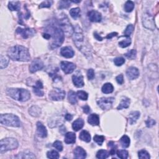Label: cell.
Masks as SVG:
<instances>
[{"instance_id":"cell-1","label":"cell","mask_w":159,"mask_h":159,"mask_svg":"<svg viewBox=\"0 0 159 159\" xmlns=\"http://www.w3.org/2000/svg\"><path fill=\"white\" fill-rule=\"evenodd\" d=\"M8 56L12 60L28 62L31 59L29 50L22 45H15L9 49Z\"/></svg>"},{"instance_id":"cell-2","label":"cell","mask_w":159,"mask_h":159,"mask_svg":"<svg viewBox=\"0 0 159 159\" xmlns=\"http://www.w3.org/2000/svg\"><path fill=\"white\" fill-rule=\"evenodd\" d=\"M49 32H47L51 34L52 37V41L51 44V49L57 48L62 45L64 40V33L62 29L56 26H51L49 27Z\"/></svg>"},{"instance_id":"cell-3","label":"cell","mask_w":159,"mask_h":159,"mask_svg":"<svg viewBox=\"0 0 159 159\" xmlns=\"http://www.w3.org/2000/svg\"><path fill=\"white\" fill-rule=\"evenodd\" d=\"M6 93L12 98L19 101H27L31 98L30 92L26 89L8 88Z\"/></svg>"},{"instance_id":"cell-4","label":"cell","mask_w":159,"mask_h":159,"mask_svg":"<svg viewBox=\"0 0 159 159\" xmlns=\"http://www.w3.org/2000/svg\"><path fill=\"white\" fill-rule=\"evenodd\" d=\"M0 123L7 126L18 127L21 126V121L18 116L11 114H1L0 116Z\"/></svg>"},{"instance_id":"cell-5","label":"cell","mask_w":159,"mask_h":159,"mask_svg":"<svg viewBox=\"0 0 159 159\" xmlns=\"http://www.w3.org/2000/svg\"><path fill=\"white\" fill-rule=\"evenodd\" d=\"M73 40L77 47L79 50H80L83 53L85 54L86 52V55H87V52L90 53V51L87 50L86 46H85L84 37H83L81 29L80 27H78V29H76V30L75 31V33L73 34Z\"/></svg>"},{"instance_id":"cell-6","label":"cell","mask_w":159,"mask_h":159,"mask_svg":"<svg viewBox=\"0 0 159 159\" xmlns=\"http://www.w3.org/2000/svg\"><path fill=\"white\" fill-rule=\"evenodd\" d=\"M18 142L14 138H6L0 142V152L3 154L18 147Z\"/></svg>"},{"instance_id":"cell-7","label":"cell","mask_w":159,"mask_h":159,"mask_svg":"<svg viewBox=\"0 0 159 159\" xmlns=\"http://www.w3.org/2000/svg\"><path fill=\"white\" fill-rule=\"evenodd\" d=\"M58 21H59L60 28L63 31V32H64V34H65L68 36L72 35L74 29L72 25L70 24V22L69 21L68 18L66 17V16L65 15L64 17H63Z\"/></svg>"},{"instance_id":"cell-8","label":"cell","mask_w":159,"mask_h":159,"mask_svg":"<svg viewBox=\"0 0 159 159\" xmlns=\"http://www.w3.org/2000/svg\"><path fill=\"white\" fill-rule=\"evenodd\" d=\"M114 101V98L112 97L110 98H101L97 101L98 106L103 110H108L111 108L112 104Z\"/></svg>"},{"instance_id":"cell-9","label":"cell","mask_w":159,"mask_h":159,"mask_svg":"<svg viewBox=\"0 0 159 159\" xmlns=\"http://www.w3.org/2000/svg\"><path fill=\"white\" fill-rule=\"evenodd\" d=\"M65 97V92L59 88H54L49 93V97L53 101H61Z\"/></svg>"},{"instance_id":"cell-10","label":"cell","mask_w":159,"mask_h":159,"mask_svg":"<svg viewBox=\"0 0 159 159\" xmlns=\"http://www.w3.org/2000/svg\"><path fill=\"white\" fill-rule=\"evenodd\" d=\"M142 24L144 27L150 30L154 31L155 29L154 19L152 16L148 13H145L142 16Z\"/></svg>"},{"instance_id":"cell-11","label":"cell","mask_w":159,"mask_h":159,"mask_svg":"<svg viewBox=\"0 0 159 159\" xmlns=\"http://www.w3.org/2000/svg\"><path fill=\"white\" fill-rule=\"evenodd\" d=\"M16 32L21 36L24 39H27L29 37L34 36L36 33L34 29H22L20 27H18L16 29Z\"/></svg>"},{"instance_id":"cell-12","label":"cell","mask_w":159,"mask_h":159,"mask_svg":"<svg viewBox=\"0 0 159 159\" xmlns=\"http://www.w3.org/2000/svg\"><path fill=\"white\" fill-rule=\"evenodd\" d=\"M44 68V64L41 60L36 58L34 59L31 63L29 66V71L31 73H35L37 71L40 70Z\"/></svg>"},{"instance_id":"cell-13","label":"cell","mask_w":159,"mask_h":159,"mask_svg":"<svg viewBox=\"0 0 159 159\" xmlns=\"http://www.w3.org/2000/svg\"><path fill=\"white\" fill-rule=\"evenodd\" d=\"M61 69L64 71L65 73L69 74L72 73L76 68V65L72 62L64 61L61 62Z\"/></svg>"},{"instance_id":"cell-14","label":"cell","mask_w":159,"mask_h":159,"mask_svg":"<svg viewBox=\"0 0 159 159\" xmlns=\"http://www.w3.org/2000/svg\"><path fill=\"white\" fill-rule=\"evenodd\" d=\"M72 80L74 85L77 88H82L85 85L84 82H83V77L80 72H77L76 74L73 75Z\"/></svg>"},{"instance_id":"cell-15","label":"cell","mask_w":159,"mask_h":159,"mask_svg":"<svg viewBox=\"0 0 159 159\" xmlns=\"http://www.w3.org/2000/svg\"><path fill=\"white\" fill-rule=\"evenodd\" d=\"M126 75L127 78L131 80H133L137 78L139 76V71L137 68L134 67V66H131L129 67L126 72Z\"/></svg>"},{"instance_id":"cell-16","label":"cell","mask_w":159,"mask_h":159,"mask_svg":"<svg viewBox=\"0 0 159 159\" xmlns=\"http://www.w3.org/2000/svg\"><path fill=\"white\" fill-rule=\"evenodd\" d=\"M88 16L89 19L91 22H95V23L100 22L102 18L101 13H99V12L95 10H92L88 12Z\"/></svg>"},{"instance_id":"cell-17","label":"cell","mask_w":159,"mask_h":159,"mask_svg":"<svg viewBox=\"0 0 159 159\" xmlns=\"http://www.w3.org/2000/svg\"><path fill=\"white\" fill-rule=\"evenodd\" d=\"M60 53L63 57L67 58H72L75 55V52L73 49L71 47H69V46L63 47L60 51Z\"/></svg>"},{"instance_id":"cell-18","label":"cell","mask_w":159,"mask_h":159,"mask_svg":"<svg viewBox=\"0 0 159 159\" xmlns=\"http://www.w3.org/2000/svg\"><path fill=\"white\" fill-rule=\"evenodd\" d=\"M37 132L38 136L42 138H45L47 136V129L40 122H37Z\"/></svg>"},{"instance_id":"cell-19","label":"cell","mask_w":159,"mask_h":159,"mask_svg":"<svg viewBox=\"0 0 159 159\" xmlns=\"http://www.w3.org/2000/svg\"><path fill=\"white\" fill-rule=\"evenodd\" d=\"M43 89V85L40 81H37L36 83L35 86L33 87V92L38 97H43L44 96V91Z\"/></svg>"},{"instance_id":"cell-20","label":"cell","mask_w":159,"mask_h":159,"mask_svg":"<svg viewBox=\"0 0 159 159\" xmlns=\"http://www.w3.org/2000/svg\"><path fill=\"white\" fill-rule=\"evenodd\" d=\"M75 158L83 159L86 157V153L85 150L80 147H77L74 150Z\"/></svg>"},{"instance_id":"cell-21","label":"cell","mask_w":159,"mask_h":159,"mask_svg":"<svg viewBox=\"0 0 159 159\" xmlns=\"http://www.w3.org/2000/svg\"><path fill=\"white\" fill-rule=\"evenodd\" d=\"M75 141H76V135L75 133L70 132L66 134L65 136V142L66 144H74Z\"/></svg>"},{"instance_id":"cell-22","label":"cell","mask_w":159,"mask_h":159,"mask_svg":"<svg viewBox=\"0 0 159 159\" xmlns=\"http://www.w3.org/2000/svg\"><path fill=\"white\" fill-rule=\"evenodd\" d=\"M88 122L92 125H98L99 124V118L97 114H91L88 116Z\"/></svg>"},{"instance_id":"cell-23","label":"cell","mask_w":159,"mask_h":159,"mask_svg":"<svg viewBox=\"0 0 159 159\" xmlns=\"http://www.w3.org/2000/svg\"><path fill=\"white\" fill-rule=\"evenodd\" d=\"M83 125H84V121L81 118H79L74 121L72 124V128L74 131H78L83 128Z\"/></svg>"},{"instance_id":"cell-24","label":"cell","mask_w":159,"mask_h":159,"mask_svg":"<svg viewBox=\"0 0 159 159\" xmlns=\"http://www.w3.org/2000/svg\"><path fill=\"white\" fill-rule=\"evenodd\" d=\"M140 117V112L139 111H133L129 114V123L130 124H134L136 123L137 119Z\"/></svg>"},{"instance_id":"cell-25","label":"cell","mask_w":159,"mask_h":159,"mask_svg":"<svg viewBox=\"0 0 159 159\" xmlns=\"http://www.w3.org/2000/svg\"><path fill=\"white\" fill-rule=\"evenodd\" d=\"M29 112L33 117H39L41 114V110L37 106H33L29 109Z\"/></svg>"},{"instance_id":"cell-26","label":"cell","mask_w":159,"mask_h":159,"mask_svg":"<svg viewBox=\"0 0 159 159\" xmlns=\"http://www.w3.org/2000/svg\"><path fill=\"white\" fill-rule=\"evenodd\" d=\"M130 142H131L130 139H129V137L126 135L123 136L120 139L121 145L123 148L129 147V145H130Z\"/></svg>"},{"instance_id":"cell-27","label":"cell","mask_w":159,"mask_h":159,"mask_svg":"<svg viewBox=\"0 0 159 159\" xmlns=\"http://www.w3.org/2000/svg\"><path fill=\"white\" fill-rule=\"evenodd\" d=\"M101 90L103 91V93L105 94L111 93L114 90V87L111 83H105V84L103 86Z\"/></svg>"},{"instance_id":"cell-28","label":"cell","mask_w":159,"mask_h":159,"mask_svg":"<svg viewBox=\"0 0 159 159\" xmlns=\"http://www.w3.org/2000/svg\"><path fill=\"white\" fill-rule=\"evenodd\" d=\"M79 138L82 140L85 141L86 142H90L91 140V136L90 133L86 131H83L80 134Z\"/></svg>"},{"instance_id":"cell-29","label":"cell","mask_w":159,"mask_h":159,"mask_svg":"<svg viewBox=\"0 0 159 159\" xmlns=\"http://www.w3.org/2000/svg\"><path fill=\"white\" fill-rule=\"evenodd\" d=\"M129 104H130V99L129 98L124 97L123 98L122 101H121V103L119 104V105L117 108L118 110H122L123 108H127L129 106Z\"/></svg>"},{"instance_id":"cell-30","label":"cell","mask_w":159,"mask_h":159,"mask_svg":"<svg viewBox=\"0 0 159 159\" xmlns=\"http://www.w3.org/2000/svg\"><path fill=\"white\" fill-rule=\"evenodd\" d=\"M77 94L72 90H70L69 92L68 95V99L69 102L72 104H75L77 103Z\"/></svg>"},{"instance_id":"cell-31","label":"cell","mask_w":159,"mask_h":159,"mask_svg":"<svg viewBox=\"0 0 159 159\" xmlns=\"http://www.w3.org/2000/svg\"><path fill=\"white\" fill-rule=\"evenodd\" d=\"M8 8L11 11H19L21 8V4L19 1H10L8 4Z\"/></svg>"},{"instance_id":"cell-32","label":"cell","mask_w":159,"mask_h":159,"mask_svg":"<svg viewBox=\"0 0 159 159\" xmlns=\"http://www.w3.org/2000/svg\"><path fill=\"white\" fill-rule=\"evenodd\" d=\"M70 16L74 19H77L80 16V9L79 8H75L70 11Z\"/></svg>"},{"instance_id":"cell-33","label":"cell","mask_w":159,"mask_h":159,"mask_svg":"<svg viewBox=\"0 0 159 159\" xmlns=\"http://www.w3.org/2000/svg\"><path fill=\"white\" fill-rule=\"evenodd\" d=\"M131 44V39L130 37L125 36V39L119 42V45L122 48H125L128 47L129 45H130Z\"/></svg>"},{"instance_id":"cell-34","label":"cell","mask_w":159,"mask_h":159,"mask_svg":"<svg viewBox=\"0 0 159 159\" xmlns=\"http://www.w3.org/2000/svg\"><path fill=\"white\" fill-rule=\"evenodd\" d=\"M16 157L21 158H36V156L31 152H21L19 153L18 156Z\"/></svg>"},{"instance_id":"cell-35","label":"cell","mask_w":159,"mask_h":159,"mask_svg":"<svg viewBox=\"0 0 159 159\" xmlns=\"http://www.w3.org/2000/svg\"><path fill=\"white\" fill-rule=\"evenodd\" d=\"M109 156H110V153L106 150H99L97 154V157L98 158L104 159L108 158Z\"/></svg>"},{"instance_id":"cell-36","label":"cell","mask_w":159,"mask_h":159,"mask_svg":"<svg viewBox=\"0 0 159 159\" xmlns=\"http://www.w3.org/2000/svg\"><path fill=\"white\" fill-rule=\"evenodd\" d=\"M134 8V3L131 1H127L124 5V10L127 12H131Z\"/></svg>"},{"instance_id":"cell-37","label":"cell","mask_w":159,"mask_h":159,"mask_svg":"<svg viewBox=\"0 0 159 159\" xmlns=\"http://www.w3.org/2000/svg\"><path fill=\"white\" fill-rule=\"evenodd\" d=\"M0 60H1V64H0V69H1L6 68L9 64V60L6 57L2 55L0 56Z\"/></svg>"},{"instance_id":"cell-38","label":"cell","mask_w":159,"mask_h":159,"mask_svg":"<svg viewBox=\"0 0 159 159\" xmlns=\"http://www.w3.org/2000/svg\"><path fill=\"white\" fill-rule=\"evenodd\" d=\"M77 95L78 96V97L83 100V101H86V100L88 99V95L86 93V92L84 91H78L77 93Z\"/></svg>"},{"instance_id":"cell-39","label":"cell","mask_w":159,"mask_h":159,"mask_svg":"<svg viewBox=\"0 0 159 159\" xmlns=\"http://www.w3.org/2000/svg\"><path fill=\"white\" fill-rule=\"evenodd\" d=\"M136 54H137V52L136 50L132 49V50H131V51H128L126 53H125V56L127 58H129V59L133 60L136 58Z\"/></svg>"},{"instance_id":"cell-40","label":"cell","mask_w":159,"mask_h":159,"mask_svg":"<svg viewBox=\"0 0 159 159\" xmlns=\"http://www.w3.org/2000/svg\"><path fill=\"white\" fill-rule=\"evenodd\" d=\"M108 146L111 148V150L110 154H111V156H113L116 152V149H117V146L115 144V142L113 141H110L108 143Z\"/></svg>"},{"instance_id":"cell-41","label":"cell","mask_w":159,"mask_h":159,"mask_svg":"<svg viewBox=\"0 0 159 159\" xmlns=\"http://www.w3.org/2000/svg\"><path fill=\"white\" fill-rule=\"evenodd\" d=\"M117 155L118 157L120 158L125 159L128 157V152L125 150H121L117 151Z\"/></svg>"},{"instance_id":"cell-42","label":"cell","mask_w":159,"mask_h":159,"mask_svg":"<svg viewBox=\"0 0 159 159\" xmlns=\"http://www.w3.org/2000/svg\"><path fill=\"white\" fill-rule=\"evenodd\" d=\"M134 29V27L132 24L128 25L124 31V36H127V37H129V36H130L133 32Z\"/></svg>"},{"instance_id":"cell-43","label":"cell","mask_w":159,"mask_h":159,"mask_svg":"<svg viewBox=\"0 0 159 159\" xmlns=\"http://www.w3.org/2000/svg\"><path fill=\"white\" fill-rule=\"evenodd\" d=\"M138 156L140 158H146L149 159L150 158V155L145 150H141L138 153Z\"/></svg>"},{"instance_id":"cell-44","label":"cell","mask_w":159,"mask_h":159,"mask_svg":"<svg viewBox=\"0 0 159 159\" xmlns=\"http://www.w3.org/2000/svg\"><path fill=\"white\" fill-rule=\"evenodd\" d=\"M47 156L49 158H59V154L56 150H52L47 153Z\"/></svg>"},{"instance_id":"cell-45","label":"cell","mask_w":159,"mask_h":159,"mask_svg":"<svg viewBox=\"0 0 159 159\" xmlns=\"http://www.w3.org/2000/svg\"><path fill=\"white\" fill-rule=\"evenodd\" d=\"M94 141L97 142L98 145H101L103 143V142L104 141V137L103 136L96 135L94 137Z\"/></svg>"},{"instance_id":"cell-46","label":"cell","mask_w":159,"mask_h":159,"mask_svg":"<svg viewBox=\"0 0 159 159\" xmlns=\"http://www.w3.org/2000/svg\"><path fill=\"white\" fill-rule=\"evenodd\" d=\"M114 62L116 66H121L125 63V59L123 57H117L114 60Z\"/></svg>"},{"instance_id":"cell-47","label":"cell","mask_w":159,"mask_h":159,"mask_svg":"<svg viewBox=\"0 0 159 159\" xmlns=\"http://www.w3.org/2000/svg\"><path fill=\"white\" fill-rule=\"evenodd\" d=\"M70 2L69 1H61L59 3V8L60 9H64L67 8L70 6Z\"/></svg>"},{"instance_id":"cell-48","label":"cell","mask_w":159,"mask_h":159,"mask_svg":"<svg viewBox=\"0 0 159 159\" xmlns=\"http://www.w3.org/2000/svg\"><path fill=\"white\" fill-rule=\"evenodd\" d=\"M53 147H55L57 150H58V151L60 152L62 151L63 145H62V143L60 141H58V140L56 141L53 144Z\"/></svg>"},{"instance_id":"cell-49","label":"cell","mask_w":159,"mask_h":159,"mask_svg":"<svg viewBox=\"0 0 159 159\" xmlns=\"http://www.w3.org/2000/svg\"><path fill=\"white\" fill-rule=\"evenodd\" d=\"M156 121L154 120L152 118H149L148 119L145 121L146 126H147V127H151L154 126V125L156 124Z\"/></svg>"},{"instance_id":"cell-50","label":"cell","mask_w":159,"mask_h":159,"mask_svg":"<svg viewBox=\"0 0 159 159\" xmlns=\"http://www.w3.org/2000/svg\"><path fill=\"white\" fill-rule=\"evenodd\" d=\"M52 3H53L52 1H44L40 4V6H39V8H50L51 6Z\"/></svg>"},{"instance_id":"cell-51","label":"cell","mask_w":159,"mask_h":159,"mask_svg":"<svg viewBox=\"0 0 159 159\" xmlns=\"http://www.w3.org/2000/svg\"><path fill=\"white\" fill-rule=\"evenodd\" d=\"M87 77L89 80H93L95 77V72L93 69H89L87 72Z\"/></svg>"},{"instance_id":"cell-52","label":"cell","mask_w":159,"mask_h":159,"mask_svg":"<svg viewBox=\"0 0 159 159\" xmlns=\"http://www.w3.org/2000/svg\"><path fill=\"white\" fill-rule=\"evenodd\" d=\"M116 82H118V84L122 85L124 83V78H123V75L122 74H120L118 76H117L116 78Z\"/></svg>"},{"instance_id":"cell-53","label":"cell","mask_w":159,"mask_h":159,"mask_svg":"<svg viewBox=\"0 0 159 159\" xmlns=\"http://www.w3.org/2000/svg\"><path fill=\"white\" fill-rule=\"evenodd\" d=\"M83 112H85V113L86 114H89L90 112V108L89 107V106L88 105H85L83 107Z\"/></svg>"},{"instance_id":"cell-54","label":"cell","mask_w":159,"mask_h":159,"mask_svg":"<svg viewBox=\"0 0 159 159\" xmlns=\"http://www.w3.org/2000/svg\"><path fill=\"white\" fill-rule=\"evenodd\" d=\"M117 35H118V33H117V32H112V33H111V34H109L108 35H107L106 39H110L112 38V37H113L116 36Z\"/></svg>"},{"instance_id":"cell-55","label":"cell","mask_w":159,"mask_h":159,"mask_svg":"<svg viewBox=\"0 0 159 159\" xmlns=\"http://www.w3.org/2000/svg\"><path fill=\"white\" fill-rule=\"evenodd\" d=\"M65 118L66 121H70L71 120L73 119V116L72 114H66L65 116Z\"/></svg>"},{"instance_id":"cell-56","label":"cell","mask_w":159,"mask_h":159,"mask_svg":"<svg viewBox=\"0 0 159 159\" xmlns=\"http://www.w3.org/2000/svg\"><path fill=\"white\" fill-rule=\"evenodd\" d=\"M43 37H44L45 39H49L51 37V34H49V33L45 32V33H44V34H43Z\"/></svg>"},{"instance_id":"cell-57","label":"cell","mask_w":159,"mask_h":159,"mask_svg":"<svg viewBox=\"0 0 159 159\" xmlns=\"http://www.w3.org/2000/svg\"><path fill=\"white\" fill-rule=\"evenodd\" d=\"M94 36L96 37V39H97L98 40H100V41H101V40H103L102 37H100V36L98 35L97 32H95V34H94Z\"/></svg>"}]
</instances>
